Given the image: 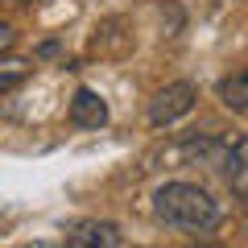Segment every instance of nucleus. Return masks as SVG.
<instances>
[{
  "mask_svg": "<svg viewBox=\"0 0 248 248\" xmlns=\"http://www.w3.org/2000/svg\"><path fill=\"white\" fill-rule=\"evenodd\" d=\"M153 215L186 236H207L223 223V207L199 182H161L153 190Z\"/></svg>",
  "mask_w": 248,
  "mask_h": 248,
  "instance_id": "nucleus-1",
  "label": "nucleus"
},
{
  "mask_svg": "<svg viewBox=\"0 0 248 248\" xmlns=\"http://www.w3.org/2000/svg\"><path fill=\"white\" fill-rule=\"evenodd\" d=\"M195 99H199L195 83H186V79L166 83V87L149 99V124H153V128H170V124H178L182 116L195 112Z\"/></svg>",
  "mask_w": 248,
  "mask_h": 248,
  "instance_id": "nucleus-2",
  "label": "nucleus"
},
{
  "mask_svg": "<svg viewBox=\"0 0 248 248\" xmlns=\"http://www.w3.org/2000/svg\"><path fill=\"white\" fill-rule=\"evenodd\" d=\"M66 244L71 248H124L128 236L112 219H79L66 228Z\"/></svg>",
  "mask_w": 248,
  "mask_h": 248,
  "instance_id": "nucleus-3",
  "label": "nucleus"
},
{
  "mask_svg": "<svg viewBox=\"0 0 248 248\" xmlns=\"http://www.w3.org/2000/svg\"><path fill=\"white\" fill-rule=\"evenodd\" d=\"M71 124L75 128H104L108 124V104L99 99V91L79 87L71 99Z\"/></svg>",
  "mask_w": 248,
  "mask_h": 248,
  "instance_id": "nucleus-4",
  "label": "nucleus"
},
{
  "mask_svg": "<svg viewBox=\"0 0 248 248\" xmlns=\"http://www.w3.org/2000/svg\"><path fill=\"white\" fill-rule=\"evenodd\" d=\"M215 95H219V104L232 108V112H248V66L223 75L219 87H215Z\"/></svg>",
  "mask_w": 248,
  "mask_h": 248,
  "instance_id": "nucleus-5",
  "label": "nucleus"
},
{
  "mask_svg": "<svg viewBox=\"0 0 248 248\" xmlns=\"http://www.w3.org/2000/svg\"><path fill=\"white\" fill-rule=\"evenodd\" d=\"M25 79H29V62L25 58H0V95H13Z\"/></svg>",
  "mask_w": 248,
  "mask_h": 248,
  "instance_id": "nucleus-6",
  "label": "nucleus"
},
{
  "mask_svg": "<svg viewBox=\"0 0 248 248\" xmlns=\"http://www.w3.org/2000/svg\"><path fill=\"white\" fill-rule=\"evenodd\" d=\"M13 42H17V29H13V25H9V21H0V54L9 50V46H13Z\"/></svg>",
  "mask_w": 248,
  "mask_h": 248,
  "instance_id": "nucleus-7",
  "label": "nucleus"
}]
</instances>
